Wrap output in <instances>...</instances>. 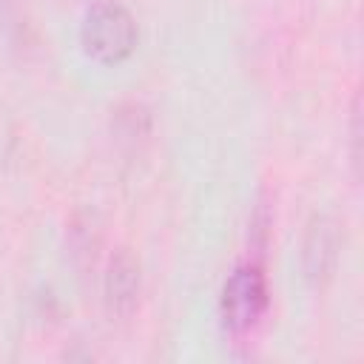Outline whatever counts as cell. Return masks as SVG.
I'll use <instances>...</instances> for the list:
<instances>
[{"mask_svg": "<svg viewBox=\"0 0 364 364\" xmlns=\"http://www.w3.org/2000/svg\"><path fill=\"white\" fill-rule=\"evenodd\" d=\"M80 40L88 57L105 65H117L134 54L139 31L134 14L119 0H94L85 9Z\"/></svg>", "mask_w": 364, "mask_h": 364, "instance_id": "1", "label": "cell"}, {"mask_svg": "<svg viewBox=\"0 0 364 364\" xmlns=\"http://www.w3.org/2000/svg\"><path fill=\"white\" fill-rule=\"evenodd\" d=\"M338 256H341V225L327 213L313 216L301 242V270L307 282L316 287L324 284L333 276Z\"/></svg>", "mask_w": 364, "mask_h": 364, "instance_id": "3", "label": "cell"}, {"mask_svg": "<svg viewBox=\"0 0 364 364\" xmlns=\"http://www.w3.org/2000/svg\"><path fill=\"white\" fill-rule=\"evenodd\" d=\"M267 310V282L256 264H242L222 287V321L230 333L250 330Z\"/></svg>", "mask_w": 364, "mask_h": 364, "instance_id": "2", "label": "cell"}, {"mask_svg": "<svg viewBox=\"0 0 364 364\" xmlns=\"http://www.w3.org/2000/svg\"><path fill=\"white\" fill-rule=\"evenodd\" d=\"M139 290H142V267L139 259L134 256L131 247H119L111 253L105 276H102V299L105 310L114 318H128L134 316L139 304Z\"/></svg>", "mask_w": 364, "mask_h": 364, "instance_id": "4", "label": "cell"}]
</instances>
